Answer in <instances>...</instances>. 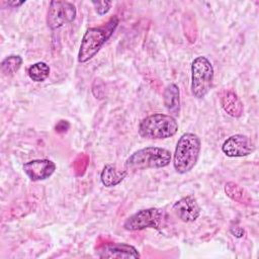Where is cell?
<instances>
[{
  "mask_svg": "<svg viewBox=\"0 0 259 259\" xmlns=\"http://www.w3.org/2000/svg\"><path fill=\"white\" fill-rule=\"evenodd\" d=\"M118 22V17L114 15L101 26L89 27L85 31L80 44L78 62L86 63L91 60L113 34Z\"/></svg>",
  "mask_w": 259,
  "mask_h": 259,
  "instance_id": "6da1fadb",
  "label": "cell"
},
{
  "mask_svg": "<svg viewBox=\"0 0 259 259\" xmlns=\"http://www.w3.org/2000/svg\"><path fill=\"white\" fill-rule=\"evenodd\" d=\"M201 150V142L197 135L193 133L183 134L177 144L173 154V166L177 173L185 174L196 165Z\"/></svg>",
  "mask_w": 259,
  "mask_h": 259,
  "instance_id": "7a4b0ae2",
  "label": "cell"
},
{
  "mask_svg": "<svg viewBox=\"0 0 259 259\" xmlns=\"http://www.w3.org/2000/svg\"><path fill=\"white\" fill-rule=\"evenodd\" d=\"M169 150L161 147H146L134 152L124 163V169L128 171L158 169L168 166L171 162Z\"/></svg>",
  "mask_w": 259,
  "mask_h": 259,
  "instance_id": "3957f363",
  "label": "cell"
},
{
  "mask_svg": "<svg viewBox=\"0 0 259 259\" xmlns=\"http://www.w3.org/2000/svg\"><path fill=\"white\" fill-rule=\"evenodd\" d=\"M178 131L176 118L170 114L154 113L148 115L139 124V135L150 140H165L173 137Z\"/></svg>",
  "mask_w": 259,
  "mask_h": 259,
  "instance_id": "277c9868",
  "label": "cell"
},
{
  "mask_svg": "<svg viewBox=\"0 0 259 259\" xmlns=\"http://www.w3.org/2000/svg\"><path fill=\"white\" fill-rule=\"evenodd\" d=\"M214 71L210 61L204 57H196L191 63V93L195 98L202 99L209 92Z\"/></svg>",
  "mask_w": 259,
  "mask_h": 259,
  "instance_id": "5b68a950",
  "label": "cell"
},
{
  "mask_svg": "<svg viewBox=\"0 0 259 259\" xmlns=\"http://www.w3.org/2000/svg\"><path fill=\"white\" fill-rule=\"evenodd\" d=\"M166 213L162 208L150 207L141 209L130 215L123 223L126 231H142L148 228L159 230L165 220Z\"/></svg>",
  "mask_w": 259,
  "mask_h": 259,
  "instance_id": "8992f818",
  "label": "cell"
},
{
  "mask_svg": "<svg viewBox=\"0 0 259 259\" xmlns=\"http://www.w3.org/2000/svg\"><path fill=\"white\" fill-rule=\"evenodd\" d=\"M76 17V7L68 1H52L48 9L47 23L51 29H57Z\"/></svg>",
  "mask_w": 259,
  "mask_h": 259,
  "instance_id": "52a82bcc",
  "label": "cell"
},
{
  "mask_svg": "<svg viewBox=\"0 0 259 259\" xmlns=\"http://www.w3.org/2000/svg\"><path fill=\"white\" fill-rule=\"evenodd\" d=\"M255 150L253 141L242 134H236L229 137L222 146L223 153L231 158L245 157Z\"/></svg>",
  "mask_w": 259,
  "mask_h": 259,
  "instance_id": "ba28073f",
  "label": "cell"
},
{
  "mask_svg": "<svg viewBox=\"0 0 259 259\" xmlns=\"http://www.w3.org/2000/svg\"><path fill=\"white\" fill-rule=\"evenodd\" d=\"M22 168L31 181H42L54 174L57 166L52 160L35 159L24 163Z\"/></svg>",
  "mask_w": 259,
  "mask_h": 259,
  "instance_id": "9c48e42d",
  "label": "cell"
},
{
  "mask_svg": "<svg viewBox=\"0 0 259 259\" xmlns=\"http://www.w3.org/2000/svg\"><path fill=\"white\" fill-rule=\"evenodd\" d=\"M172 210L182 222L191 223L199 217L201 208L194 196L187 195L177 200L173 204Z\"/></svg>",
  "mask_w": 259,
  "mask_h": 259,
  "instance_id": "30bf717a",
  "label": "cell"
},
{
  "mask_svg": "<svg viewBox=\"0 0 259 259\" xmlns=\"http://www.w3.org/2000/svg\"><path fill=\"white\" fill-rule=\"evenodd\" d=\"M96 255L99 258H116V259L141 257L138 250L134 246L126 243H107L97 250Z\"/></svg>",
  "mask_w": 259,
  "mask_h": 259,
  "instance_id": "8fae6325",
  "label": "cell"
},
{
  "mask_svg": "<svg viewBox=\"0 0 259 259\" xmlns=\"http://www.w3.org/2000/svg\"><path fill=\"white\" fill-rule=\"evenodd\" d=\"M220 101L223 109L233 117H240L243 114L244 106L238 95L231 91L225 90L221 93Z\"/></svg>",
  "mask_w": 259,
  "mask_h": 259,
  "instance_id": "7c38bea8",
  "label": "cell"
},
{
  "mask_svg": "<svg viewBox=\"0 0 259 259\" xmlns=\"http://www.w3.org/2000/svg\"><path fill=\"white\" fill-rule=\"evenodd\" d=\"M164 105L172 116L179 115L180 112V91L175 83H170L166 86L163 93Z\"/></svg>",
  "mask_w": 259,
  "mask_h": 259,
  "instance_id": "4fadbf2b",
  "label": "cell"
},
{
  "mask_svg": "<svg viewBox=\"0 0 259 259\" xmlns=\"http://www.w3.org/2000/svg\"><path fill=\"white\" fill-rule=\"evenodd\" d=\"M127 175L125 169L119 170L114 164H106L100 174L101 183L105 187H113L119 184Z\"/></svg>",
  "mask_w": 259,
  "mask_h": 259,
  "instance_id": "5bb4252c",
  "label": "cell"
},
{
  "mask_svg": "<svg viewBox=\"0 0 259 259\" xmlns=\"http://www.w3.org/2000/svg\"><path fill=\"white\" fill-rule=\"evenodd\" d=\"M50 67L45 62H37L27 69L28 77L34 82H42L50 75Z\"/></svg>",
  "mask_w": 259,
  "mask_h": 259,
  "instance_id": "9a60e30c",
  "label": "cell"
},
{
  "mask_svg": "<svg viewBox=\"0 0 259 259\" xmlns=\"http://www.w3.org/2000/svg\"><path fill=\"white\" fill-rule=\"evenodd\" d=\"M225 192L227 195L232 198L235 201H238L240 203H246L250 201V197L248 193L238 184L234 182H228L225 185Z\"/></svg>",
  "mask_w": 259,
  "mask_h": 259,
  "instance_id": "2e32d148",
  "label": "cell"
},
{
  "mask_svg": "<svg viewBox=\"0 0 259 259\" xmlns=\"http://www.w3.org/2000/svg\"><path fill=\"white\" fill-rule=\"evenodd\" d=\"M22 62V58L18 55L8 56L1 63V72L5 76H11L20 69Z\"/></svg>",
  "mask_w": 259,
  "mask_h": 259,
  "instance_id": "e0dca14e",
  "label": "cell"
},
{
  "mask_svg": "<svg viewBox=\"0 0 259 259\" xmlns=\"http://www.w3.org/2000/svg\"><path fill=\"white\" fill-rule=\"evenodd\" d=\"M92 4L94 5L95 11L98 15L106 14L111 7V2L109 1H92Z\"/></svg>",
  "mask_w": 259,
  "mask_h": 259,
  "instance_id": "ac0fdd59",
  "label": "cell"
},
{
  "mask_svg": "<svg viewBox=\"0 0 259 259\" xmlns=\"http://www.w3.org/2000/svg\"><path fill=\"white\" fill-rule=\"evenodd\" d=\"M231 233L235 236V237H237V238H242L243 236H244V229H242V228H240V227H232L231 228Z\"/></svg>",
  "mask_w": 259,
  "mask_h": 259,
  "instance_id": "d6986e66",
  "label": "cell"
},
{
  "mask_svg": "<svg viewBox=\"0 0 259 259\" xmlns=\"http://www.w3.org/2000/svg\"><path fill=\"white\" fill-rule=\"evenodd\" d=\"M24 3V1H21V2H8V4L9 5H13V6H20V5H22Z\"/></svg>",
  "mask_w": 259,
  "mask_h": 259,
  "instance_id": "ffe728a7",
  "label": "cell"
}]
</instances>
